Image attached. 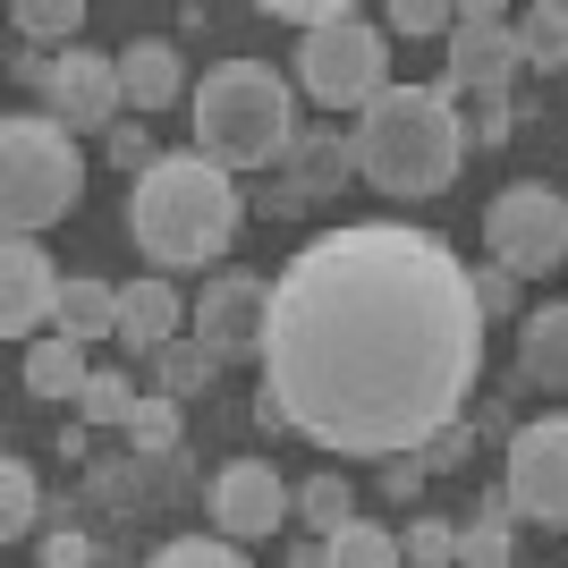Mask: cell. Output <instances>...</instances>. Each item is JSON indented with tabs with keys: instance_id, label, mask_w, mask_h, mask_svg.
I'll return each mask as SVG.
<instances>
[{
	"instance_id": "cell-34",
	"label": "cell",
	"mask_w": 568,
	"mask_h": 568,
	"mask_svg": "<svg viewBox=\"0 0 568 568\" xmlns=\"http://www.w3.org/2000/svg\"><path fill=\"white\" fill-rule=\"evenodd\" d=\"M467 281H475V306H484V323H509V314H518L526 306V297H518V272H500V263H467Z\"/></svg>"
},
{
	"instance_id": "cell-38",
	"label": "cell",
	"mask_w": 568,
	"mask_h": 568,
	"mask_svg": "<svg viewBox=\"0 0 568 568\" xmlns=\"http://www.w3.org/2000/svg\"><path fill=\"white\" fill-rule=\"evenodd\" d=\"M9 77L43 94V85H51V51H34V43H9Z\"/></svg>"
},
{
	"instance_id": "cell-18",
	"label": "cell",
	"mask_w": 568,
	"mask_h": 568,
	"mask_svg": "<svg viewBox=\"0 0 568 568\" xmlns=\"http://www.w3.org/2000/svg\"><path fill=\"white\" fill-rule=\"evenodd\" d=\"M509 382L568 399V306H526V323H518V374H509Z\"/></svg>"
},
{
	"instance_id": "cell-21",
	"label": "cell",
	"mask_w": 568,
	"mask_h": 568,
	"mask_svg": "<svg viewBox=\"0 0 568 568\" xmlns=\"http://www.w3.org/2000/svg\"><path fill=\"white\" fill-rule=\"evenodd\" d=\"M144 374H153V390H162V399H179V407H187V399H204V390L221 382V356L187 332V339H170L162 356H144Z\"/></svg>"
},
{
	"instance_id": "cell-28",
	"label": "cell",
	"mask_w": 568,
	"mask_h": 568,
	"mask_svg": "<svg viewBox=\"0 0 568 568\" xmlns=\"http://www.w3.org/2000/svg\"><path fill=\"white\" fill-rule=\"evenodd\" d=\"M332 568H407V544L390 535V526L356 518L348 535H332Z\"/></svg>"
},
{
	"instance_id": "cell-19",
	"label": "cell",
	"mask_w": 568,
	"mask_h": 568,
	"mask_svg": "<svg viewBox=\"0 0 568 568\" xmlns=\"http://www.w3.org/2000/svg\"><path fill=\"white\" fill-rule=\"evenodd\" d=\"M18 374H26V390H34V399H69V407H77V399H85V382H94V356L77 348V339L43 332L34 348H26Z\"/></svg>"
},
{
	"instance_id": "cell-22",
	"label": "cell",
	"mask_w": 568,
	"mask_h": 568,
	"mask_svg": "<svg viewBox=\"0 0 568 568\" xmlns=\"http://www.w3.org/2000/svg\"><path fill=\"white\" fill-rule=\"evenodd\" d=\"M297 518H306V535H323V544L348 535V526H356V484L339 467H314L306 484H297Z\"/></svg>"
},
{
	"instance_id": "cell-1",
	"label": "cell",
	"mask_w": 568,
	"mask_h": 568,
	"mask_svg": "<svg viewBox=\"0 0 568 568\" xmlns=\"http://www.w3.org/2000/svg\"><path fill=\"white\" fill-rule=\"evenodd\" d=\"M484 374V306L467 263L433 230L348 221L306 237L272 281L263 390L288 407L297 442L332 458H416L467 416Z\"/></svg>"
},
{
	"instance_id": "cell-30",
	"label": "cell",
	"mask_w": 568,
	"mask_h": 568,
	"mask_svg": "<svg viewBox=\"0 0 568 568\" xmlns=\"http://www.w3.org/2000/svg\"><path fill=\"white\" fill-rule=\"evenodd\" d=\"M399 544H407V568H458V526L450 518H407Z\"/></svg>"
},
{
	"instance_id": "cell-40",
	"label": "cell",
	"mask_w": 568,
	"mask_h": 568,
	"mask_svg": "<svg viewBox=\"0 0 568 568\" xmlns=\"http://www.w3.org/2000/svg\"><path fill=\"white\" fill-rule=\"evenodd\" d=\"M255 433H297V425H288V407L272 399V390H255Z\"/></svg>"
},
{
	"instance_id": "cell-33",
	"label": "cell",
	"mask_w": 568,
	"mask_h": 568,
	"mask_svg": "<svg viewBox=\"0 0 568 568\" xmlns=\"http://www.w3.org/2000/svg\"><path fill=\"white\" fill-rule=\"evenodd\" d=\"M102 162L128 170V179H144V170L162 162V144H153V128H144V119H119L111 136H102Z\"/></svg>"
},
{
	"instance_id": "cell-37",
	"label": "cell",
	"mask_w": 568,
	"mask_h": 568,
	"mask_svg": "<svg viewBox=\"0 0 568 568\" xmlns=\"http://www.w3.org/2000/svg\"><path fill=\"white\" fill-rule=\"evenodd\" d=\"M382 493H390V500H416V493H425V458H382Z\"/></svg>"
},
{
	"instance_id": "cell-3",
	"label": "cell",
	"mask_w": 568,
	"mask_h": 568,
	"mask_svg": "<svg viewBox=\"0 0 568 568\" xmlns=\"http://www.w3.org/2000/svg\"><path fill=\"white\" fill-rule=\"evenodd\" d=\"M237 221H246V195L221 162H204L195 144H170L162 162L128 187V237L144 246V263L179 281V272H221Z\"/></svg>"
},
{
	"instance_id": "cell-15",
	"label": "cell",
	"mask_w": 568,
	"mask_h": 568,
	"mask_svg": "<svg viewBox=\"0 0 568 568\" xmlns=\"http://www.w3.org/2000/svg\"><path fill=\"white\" fill-rule=\"evenodd\" d=\"M195 297H179V281L144 272V281H119V348L128 356H162L170 339H187Z\"/></svg>"
},
{
	"instance_id": "cell-23",
	"label": "cell",
	"mask_w": 568,
	"mask_h": 568,
	"mask_svg": "<svg viewBox=\"0 0 568 568\" xmlns=\"http://www.w3.org/2000/svg\"><path fill=\"white\" fill-rule=\"evenodd\" d=\"M9 26H18L34 51H51V60H60V51H77V34H85V0H18V9H9Z\"/></svg>"
},
{
	"instance_id": "cell-20",
	"label": "cell",
	"mask_w": 568,
	"mask_h": 568,
	"mask_svg": "<svg viewBox=\"0 0 568 568\" xmlns=\"http://www.w3.org/2000/svg\"><path fill=\"white\" fill-rule=\"evenodd\" d=\"M60 339H77V348H94V339H119V281H102V272H85V281L60 288V323H51Z\"/></svg>"
},
{
	"instance_id": "cell-13",
	"label": "cell",
	"mask_w": 568,
	"mask_h": 568,
	"mask_svg": "<svg viewBox=\"0 0 568 568\" xmlns=\"http://www.w3.org/2000/svg\"><path fill=\"white\" fill-rule=\"evenodd\" d=\"M500 484L518 493L526 526H568V416H535V425H518V442H509V475H500Z\"/></svg>"
},
{
	"instance_id": "cell-35",
	"label": "cell",
	"mask_w": 568,
	"mask_h": 568,
	"mask_svg": "<svg viewBox=\"0 0 568 568\" xmlns=\"http://www.w3.org/2000/svg\"><path fill=\"white\" fill-rule=\"evenodd\" d=\"M43 568H94V544L77 526H43Z\"/></svg>"
},
{
	"instance_id": "cell-2",
	"label": "cell",
	"mask_w": 568,
	"mask_h": 568,
	"mask_svg": "<svg viewBox=\"0 0 568 568\" xmlns=\"http://www.w3.org/2000/svg\"><path fill=\"white\" fill-rule=\"evenodd\" d=\"M458 111H467V94H458L450 77H433V85H382L348 128L356 179H374L390 204L442 195L467 170V144H475V128Z\"/></svg>"
},
{
	"instance_id": "cell-10",
	"label": "cell",
	"mask_w": 568,
	"mask_h": 568,
	"mask_svg": "<svg viewBox=\"0 0 568 568\" xmlns=\"http://www.w3.org/2000/svg\"><path fill=\"white\" fill-rule=\"evenodd\" d=\"M458 94H518L526 77V43H518V18L500 9V0H458V34H450V69H442Z\"/></svg>"
},
{
	"instance_id": "cell-12",
	"label": "cell",
	"mask_w": 568,
	"mask_h": 568,
	"mask_svg": "<svg viewBox=\"0 0 568 568\" xmlns=\"http://www.w3.org/2000/svg\"><path fill=\"white\" fill-rule=\"evenodd\" d=\"M43 119H60L69 136H111L128 119V94H119V51L77 43L51 60V85H43Z\"/></svg>"
},
{
	"instance_id": "cell-17",
	"label": "cell",
	"mask_w": 568,
	"mask_h": 568,
	"mask_svg": "<svg viewBox=\"0 0 568 568\" xmlns=\"http://www.w3.org/2000/svg\"><path fill=\"white\" fill-rule=\"evenodd\" d=\"M518 493L509 484H493V493L467 509V526H458V568H518Z\"/></svg>"
},
{
	"instance_id": "cell-24",
	"label": "cell",
	"mask_w": 568,
	"mask_h": 568,
	"mask_svg": "<svg viewBox=\"0 0 568 568\" xmlns=\"http://www.w3.org/2000/svg\"><path fill=\"white\" fill-rule=\"evenodd\" d=\"M43 518H51V500H43V484H34V467H26V458H0V544H26Z\"/></svg>"
},
{
	"instance_id": "cell-7",
	"label": "cell",
	"mask_w": 568,
	"mask_h": 568,
	"mask_svg": "<svg viewBox=\"0 0 568 568\" xmlns=\"http://www.w3.org/2000/svg\"><path fill=\"white\" fill-rule=\"evenodd\" d=\"M484 246H493L500 272L518 281H544V272H568V195L544 187V179H518L484 204Z\"/></svg>"
},
{
	"instance_id": "cell-32",
	"label": "cell",
	"mask_w": 568,
	"mask_h": 568,
	"mask_svg": "<svg viewBox=\"0 0 568 568\" xmlns=\"http://www.w3.org/2000/svg\"><path fill=\"white\" fill-rule=\"evenodd\" d=\"M475 450H484V433H475V416H450V425L433 433V442H425L416 458H425V475H458V467H467Z\"/></svg>"
},
{
	"instance_id": "cell-31",
	"label": "cell",
	"mask_w": 568,
	"mask_h": 568,
	"mask_svg": "<svg viewBox=\"0 0 568 568\" xmlns=\"http://www.w3.org/2000/svg\"><path fill=\"white\" fill-rule=\"evenodd\" d=\"M144 568H246V551L221 544V535H179V544H162Z\"/></svg>"
},
{
	"instance_id": "cell-36",
	"label": "cell",
	"mask_w": 568,
	"mask_h": 568,
	"mask_svg": "<svg viewBox=\"0 0 568 568\" xmlns=\"http://www.w3.org/2000/svg\"><path fill=\"white\" fill-rule=\"evenodd\" d=\"M518 94H500V102H484V111H475V144H509L518 136Z\"/></svg>"
},
{
	"instance_id": "cell-8",
	"label": "cell",
	"mask_w": 568,
	"mask_h": 568,
	"mask_svg": "<svg viewBox=\"0 0 568 568\" xmlns=\"http://www.w3.org/2000/svg\"><path fill=\"white\" fill-rule=\"evenodd\" d=\"M288 509H297V484H288L272 458H230V467L204 484V518H213L221 544H272L288 526Z\"/></svg>"
},
{
	"instance_id": "cell-29",
	"label": "cell",
	"mask_w": 568,
	"mask_h": 568,
	"mask_svg": "<svg viewBox=\"0 0 568 568\" xmlns=\"http://www.w3.org/2000/svg\"><path fill=\"white\" fill-rule=\"evenodd\" d=\"M382 26L407 34V43H450V34H458V0H390Z\"/></svg>"
},
{
	"instance_id": "cell-16",
	"label": "cell",
	"mask_w": 568,
	"mask_h": 568,
	"mask_svg": "<svg viewBox=\"0 0 568 568\" xmlns=\"http://www.w3.org/2000/svg\"><path fill=\"white\" fill-rule=\"evenodd\" d=\"M119 94H128V119H153V111H170V102H195L179 43H162V34H136V43L119 51Z\"/></svg>"
},
{
	"instance_id": "cell-14",
	"label": "cell",
	"mask_w": 568,
	"mask_h": 568,
	"mask_svg": "<svg viewBox=\"0 0 568 568\" xmlns=\"http://www.w3.org/2000/svg\"><path fill=\"white\" fill-rule=\"evenodd\" d=\"M60 288H69V272L51 263L43 237H9V246H0V332L34 348V339L60 323Z\"/></svg>"
},
{
	"instance_id": "cell-11",
	"label": "cell",
	"mask_w": 568,
	"mask_h": 568,
	"mask_svg": "<svg viewBox=\"0 0 568 568\" xmlns=\"http://www.w3.org/2000/svg\"><path fill=\"white\" fill-rule=\"evenodd\" d=\"M187 332L204 339L221 365H230V356H263V339H272V281L246 272V263H221L213 281H204V297H195Z\"/></svg>"
},
{
	"instance_id": "cell-4",
	"label": "cell",
	"mask_w": 568,
	"mask_h": 568,
	"mask_svg": "<svg viewBox=\"0 0 568 568\" xmlns=\"http://www.w3.org/2000/svg\"><path fill=\"white\" fill-rule=\"evenodd\" d=\"M187 119H195V153L221 162L230 179L288 162V144L306 128V119H297V85H288L272 60H221V69H204Z\"/></svg>"
},
{
	"instance_id": "cell-6",
	"label": "cell",
	"mask_w": 568,
	"mask_h": 568,
	"mask_svg": "<svg viewBox=\"0 0 568 568\" xmlns=\"http://www.w3.org/2000/svg\"><path fill=\"white\" fill-rule=\"evenodd\" d=\"M297 85H306V102H323V111H365L382 85H399V77H390V26L348 18V26H332V34H306V43H297Z\"/></svg>"
},
{
	"instance_id": "cell-25",
	"label": "cell",
	"mask_w": 568,
	"mask_h": 568,
	"mask_svg": "<svg viewBox=\"0 0 568 568\" xmlns=\"http://www.w3.org/2000/svg\"><path fill=\"white\" fill-rule=\"evenodd\" d=\"M128 450H136V458H170V450H187V407L162 399V390H144L136 416H128Z\"/></svg>"
},
{
	"instance_id": "cell-39",
	"label": "cell",
	"mask_w": 568,
	"mask_h": 568,
	"mask_svg": "<svg viewBox=\"0 0 568 568\" xmlns=\"http://www.w3.org/2000/svg\"><path fill=\"white\" fill-rule=\"evenodd\" d=\"M288 568H332V544H323V535H297V544H288Z\"/></svg>"
},
{
	"instance_id": "cell-9",
	"label": "cell",
	"mask_w": 568,
	"mask_h": 568,
	"mask_svg": "<svg viewBox=\"0 0 568 568\" xmlns=\"http://www.w3.org/2000/svg\"><path fill=\"white\" fill-rule=\"evenodd\" d=\"M348 187H356V144H348V128L314 119V128H297L281 179H263L246 204H255V213H314V204H332V195H348Z\"/></svg>"
},
{
	"instance_id": "cell-27",
	"label": "cell",
	"mask_w": 568,
	"mask_h": 568,
	"mask_svg": "<svg viewBox=\"0 0 568 568\" xmlns=\"http://www.w3.org/2000/svg\"><path fill=\"white\" fill-rule=\"evenodd\" d=\"M136 382L119 374V365H94V382H85V399H77V416L85 425H102V433H128V416H136Z\"/></svg>"
},
{
	"instance_id": "cell-5",
	"label": "cell",
	"mask_w": 568,
	"mask_h": 568,
	"mask_svg": "<svg viewBox=\"0 0 568 568\" xmlns=\"http://www.w3.org/2000/svg\"><path fill=\"white\" fill-rule=\"evenodd\" d=\"M77 195H85V153L69 128L43 111L0 119V221H9V237H43L51 221L77 213Z\"/></svg>"
},
{
	"instance_id": "cell-26",
	"label": "cell",
	"mask_w": 568,
	"mask_h": 568,
	"mask_svg": "<svg viewBox=\"0 0 568 568\" xmlns=\"http://www.w3.org/2000/svg\"><path fill=\"white\" fill-rule=\"evenodd\" d=\"M518 43H526V69L560 77L568 69V0H535L518 18Z\"/></svg>"
}]
</instances>
